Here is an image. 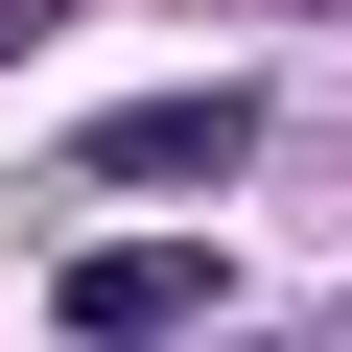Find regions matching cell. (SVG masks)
I'll list each match as a JSON object with an SVG mask.
<instances>
[{
    "mask_svg": "<svg viewBox=\"0 0 352 352\" xmlns=\"http://www.w3.org/2000/svg\"><path fill=\"white\" fill-rule=\"evenodd\" d=\"M235 141H258V94H141V118H94V164H118V188H212Z\"/></svg>",
    "mask_w": 352,
    "mask_h": 352,
    "instance_id": "obj_2",
    "label": "cell"
},
{
    "mask_svg": "<svg viewBox=\"0 0 352 352\" xmlns=\"http://www.w3.org/2000/svg\"><path fill=\"white\" fill-rule=\"evenodd\" d=\"M188 305H212V258H164V235H94V258H71V329H94V352H164Z\"/></svg>",
    "mask_w": 352,
    "mask_h": 352,
    "instance_id": "obj_1",
    "label": "cell"
}]
</instances>
